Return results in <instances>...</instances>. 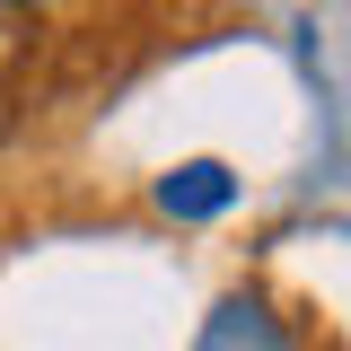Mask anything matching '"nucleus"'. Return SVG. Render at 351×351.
<instances>
[{
    "label": "nucleus",
    "instance_id": "nucleus-1",
    "mask_svg": "<svg viewBox=\"0 0 351 351\" xmlns=\"http://www.w3.org/2000/svg\"><path fill=\"white\" fill-rule=\"evenodd\" d=\"M193 351H290V325L272 316V299H255V290H228V299L202 316Z\"/></svg>",
    "mask_w": 351,
    "mask_h": 351
},
{
    "label": "nucleus",
    "instance_id": "nucleus-2",
    "mask_svg": "<svg viewBox=\"0 0 351 351\" xmlns=\"http://www.w3.org/2000/svg\"><path fill=\"white\" fill-rule=\"evenodd\" d=\"M237 202V176L219 167V158H184L176 176H158V211L167 219H211Z\"/></svg>",
    "mask_w": 351,
    "mask_h": 351
}]
</instances>
